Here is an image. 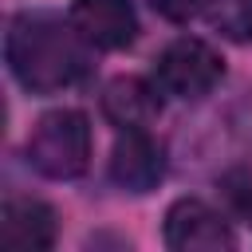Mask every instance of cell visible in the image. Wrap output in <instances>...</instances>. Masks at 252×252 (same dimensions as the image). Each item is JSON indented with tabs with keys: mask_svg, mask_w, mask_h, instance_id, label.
<instances>
[{
	"mask_svg": "<svg viewBox=\"0 0 252 252\" xmlns=\"http://www.w3.org/2000/svg\"><path fill=\"white\" fill-rule=\"evenodd\" d=\"M87 39L75 32V24L51 16V12H20L8 24L4 59L12 79L32 94H55L63 87H75L87 75Z\"/></svg>",
	"mask_w": 252,
	"mask_h": 252,
	"instance_id": "1",
	"label": "cell"
},
{
	"mask_svg": "<svg viewBox=\"0 0 252 252\" xmlns=\"http://www.w3.org/2000/svg\"><path fill=\"white\" fill-rule=\"evenodd\" d=\"M28 161L51 181H71L91 161V126L79 110H51L28 138Z\"/></svg>",
	"mask_w": 252,
	"mask_h": 252,
	"instance_id": "2",
	"label": "cell"
},
{
	"mask_svg": "<svg viewBox=\"0 0 252 252\" xmlns=\"http://www.w3.org/2000/svg\"><path fill=\"white\" fill-rule=\"evenodd\" d=\"M224 75V63L220 55L205 43V39H173L161 55H158V71H154V83L165 91V94H177V98H201L209 94Z\"/></svg>",
	"mask_w": 252,
	"mask_h": 252,
	"instance_id": "3",
	"label": "cell"
},
{
	"mask_svg": "<svg viewBox=\"0 0 252 252\" xmlns=\"http://www.w3.org/2000/svg\"><path fill=\"white\" fill-rule=\"evenodd\" d=\"M165 244L173 252H220V248H232L236 236L213 205L197 197H181L165 213Z\"/></svg>",
	"mask_w": 252,
	"mask_h": 252,
	"instance_id": "4",
	"label": "cell"
},
{
	"mask_svg": "<svg viewBox=\"0 0 252 252\" xmlns=\"http://www.w3.org/2000/svg\"><path fill=\"white\" fill-rule=\"evenodd\" d=\"M67 20L91 47H102V51L130 47L138 35V16L130 0H71Z\"/></svg>",
	"mask_w": 252,
	"mask_h": 252,
	"instance_id": "5",
	"label": "cell"
},
{
	"mask_svg": "<svg viewBox=\"0 0 252 252\" xmlns=\"http://www.w3.org/2000/svg\"><path fill=\"white\" fill-rule=\"evenodd\" d=\"M165 173V154L146 130H122L110 150V181L126 193H150Z\"/></svg>",
	"mask_w": 252,
	"mask_h": 252,
	"instance_id": "6",
	"label": "cell"
},
{
	"mask_svg": "<svg viewBox=\"0 0 252 252\" xmlns=\"http://www.w3.org/2000/svg\"><path fill=\"white\" fill-rule=\"evenodd\" d=\"M0 244L4 248H20V252L51 248L55 244V213H51V205H43L35 197H8L4 213H0Z\"/></svg>",
	"mask_w": 252,
	"mask_h": 252,
	"instance_id": "7",
	"label": "cell"
},
{
	"mask_svg": "<svg viewBox=\"0 0 252 252\" xmlns=\"http://www.w3.org/2000/svg\"><path fill=\"white\" fill-rule=\"evenodd\" d=\"M158 91H161L158 83H146V79H134V75L114 79V83L102 91V110H106V118H110L114 126H122V130H146V126L158 118V110H161Z\"/></svg>",
	"mask_w": 252,
	"mask_h": 252,
	"instance_id": "8",
	"label": "cell"
},
{
	"mask_svg": "<svg viewBox=\"0 0 252 252\" xmlns=\"http://www.w3.org/2000/svg\"><path fill=\"white\" fill-rule=\"evenodd\" d=\"M205 20L232 43H252V0H205Z\"/></svg>",
	"mask_w": 252,
	"mask_h": 252,
	"instance_id": "9",
	"label": "cell"
},
{
	"mask_svg": "<svg viewBox=\"0 0 252 252\" xmlns=\"http://www.w3.org/2000/svg\"><path fill=\"white\" fill-rule=\"evenodd\" d=\"M220 197L228 213H236L240 220H252V169H228L220 177Z\"/></svg>",
	"mask_w": 252,
	"mask_h": 252,
	"instance_id": "10",
	"label": "cell"
},
{
	"mask_svg": "<svg viewBox=\"0 0 252 252\" xmlns=\"http://www.w3.org/2000/svg\"><path fill=\"white\" fill-rule=\"evenodd\" d=\"M154 4V12L161 16V20H169V24H185V20H193L197 12H201V0H150Z\"/></svg>",
	"mask_w": 252,
	"mask_h": 252,
	"instance_id": "11",
	"label": "cell"
}]
</instances>
